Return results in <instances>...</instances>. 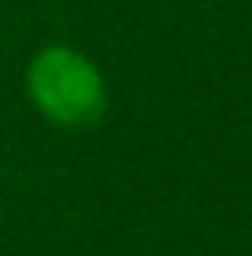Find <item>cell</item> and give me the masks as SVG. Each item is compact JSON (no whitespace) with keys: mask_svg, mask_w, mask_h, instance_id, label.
I'll use <instances>...</instances> for the list:
<instances>
[{"mask_svg":"<svg viewBox=\"0 0 252 256\" xmlns=\"http://www.w3.org/2000/svg\"><path fill=\"white\" fill-rule=\"evenodd\" d=\"M26 93L33 108L59 126H89L104 116L108 90L97 64L71 45H48L26 67Z\"/></svg>","mask_w":252,"mask_h":256,"instance_id":"obj_1","label":"cell"}]
</instances>
